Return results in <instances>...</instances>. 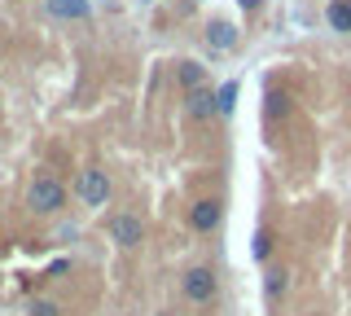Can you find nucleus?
Masks as SVG:
<instances>
[{
	"mask_svg": "<svg viewBox=\"0 0 351 316\" xmlns=\"http://www.w3.org/2000/svg\"><path fill=\"white\" fill-rule=\"evenodd\" d=\"M268 250H272V242H268V233H259V237H255V255L263 259V255H268Z\"/></svg>",
	"mask_w": 351,
	"mask_h": 316,
	"instance_id": "15",
	"label": "nucleus"
},
{
	"mask_svg": "<svg viewBox=\"0 0 351 316\" xmlns=\"http://www.w3.org/2000/svg\"><path fill=\"white\" fill-rule=\"evenodd\" d=\"M49 14L53 18H88L93 5H88V0H49Z\"/></svg>",
	"mask_w": 351,
	"mask_h": 316,
	"instance_id": "9",
	"label": "nucleus"
},
{
	"mask_svg": "<svg viewBox=\"0 0 351 316\" xmlns=\"http://www.w3.org/2000/svg\"><path fill=\"white\" fill-rule=\"evenodd\" d=\"M176 75H180L184 88H206V66H197V62H176Z\"/></svg>",
	"mask_w": 351,
	"mask_h": 316,
	"instance_id": "10",
	"label": "nucleus"
},
{
	"mask_svg": "<svg viewBox=\"0 0 351 316\" xmlns=\"http://www.w3.org/2000/svg\"><path fill=\"white\" fill-rule=\"evenodd\" d=\"M184 299L189 303H211L215 299V272L211 268H189L184 272Z\"/></svg>",
	"mask_w": 351,
	"mask_h": 316,
	"instance_id": "4",
	"label": "nucleus"
},
{
	"mask_svg": "<svg viewBox=\"0 0 351 316\" xmlns=\"http://www.w3.org/2000/svg\"><path fill=\"white\" fill-rule=\"evenodd\" d=\"M27 316H62V312H58V303H44V299H40V303H31Z\"/></svg>",
	"mask_w": 351,
	"mask_h": 316,
	"instance_id": "14",
	"label": "nucleus"
},
{
	"mask_svg": "<svg viewBox=\"0 0 351 316\" xmlns=\"http://www.w3.org/2000/svg\"><path fill=\"white\" fill-rule=\"evenodd\" d=\"M285 114H290V93L285 88L263 93V119H285Z\"/></svg>",
	"mask_w": 351,
	"mask_h": 316,
	"instance_id": "8",
	"label": "nucleus"
},
{
	"mask_svg": "<svg viewBox=\"0 0 351 316\" xmlns=\"http://www.w3.org/2000/svg\"><path fill=\"white\" fill-rule=\"evenodd\" d=\"M206 45H211L215 53H228L237 45V27L233 23H224V18H215L211 27H206Z\"/></svg>",
	"mask_w": 351,
	"mask_h": 316,
	"instance_id": "6",
	"label": "nucleus"
},
{
	"mask_svg": "<svg viewBox=\"0 0 351 316\" xmlns=\"http://www.w3.org/2000/svg\"><path fill=\"white\" fill-rule=\"evenodd\" d=\"M237 5H241V9H246V14H255V9L263 5V0H237Z\"/></svg>",
	"mask_w": 351,
	"mask_h": 316,
	"instance_id": "16",
	"label": "nucleus"
},
{
	"mask_svg": "<svg viewBox=\"0 0 351 316\" xmlns=\"http://www.w3.org/2000/svg\"><path fill=\"white\" fill-rule=\"evenodd\" d=\"M233 106H237V80H228L224 88L215 93V114H224V119H228V114H233Z\"/></svg>",
	"mask_w": 351,
	"mask_h": 316,
	"instance_id": "12",
	"label": "nucleus"
},
{
	"mask_svg": "<svg viewBox=\"0 0 351 316\" xmlns=\"http://www.w3.org/2000/svg\"><path fill=\"white\" fill-rule=\"evenodd\" d=\"M27 206L36 215L62 211V206H66V184L58 176H36V180H31V189H27Z\"/></svg>",
	"mask_w": 351,
	"mask_h": 316,
	"instance_id": "1",
	"label": "nucleus"
},
{
	"mask_svg": "<svg viewBox=\"0 0 351 316\" xmlns=\"http://www.w3.org/2000/svg\"><path fill=\"white\" fill-rule=\"evenodd\" d=\"M219 220H224V202H219V198H197V202H193L189 224L197 228V233H215Z\"/></svg>",
	"mask_w": 351,
	"mask_h": 316,
	"instance_id": "5",
	"label": "nucleus"
},
{
	"mask_svg": "<svg viewBox=\"0 0 351 316\" xmlns=\"http://www.w3.org/2000/svg\"><path fill=\"white\" fill-rule=\"evenodd\" d=\"M325 23L334 27V31H351V0H329Z\"/></svg>",
	"mask_w": 351,
	"mask_h": 316,
	"instance_id": "11",
	"label": "nucleus"
},
{
	"mask_svg": "<svg viewBox=\"0 0 351 316\" xmlns=\"http://www.w3.org/2000/svg\"><path fill=\"white\" fill-rule=\"evenodd\" d=\"M75 193H80L84 206H106L110 202V176L101 167H88V171H80V180H75Z\"/></svg>",
	"mask_w": 351,
	"mask_h": 316,
	"instance_id": "2",
	"label": "nucleus"
},
{
	"mask_svg": "<svg viewBox=\"0 0 351 316\" xmlns=\"http://www.w3.org/2000/svg\"><path fill=\"white\" fill-rule=\"evenodd\" d=\"M184 110H189L193 119H211V114H215V93H206V88H193L189 97H184Z\"/></svg>",
	"mask_w": 351,
	"mask_h": 316,
	"instance_id": "7",
	"label": "nucleus"
},
{
	"mask_svg": "<svg viewBox=\"0 0 351 316\" xmlns=\"http://www.w3.org/2000/svg\"><path fill=\"white\" fill-rule=\"evenodd\" d=\"M285 277H290L285 268H268V277H263V290H268V299H277V294L285 290Z\"/></svg>",
	"mask_w": 351,
	"mask_h": 316,
	"instance_id": "13",
	"label": "nucleus"
},
{
	"mask_svg": "<svg viewBox=\"0 0 351 316\" xmlns=\"http://www.w3.org/2000/svg\"><path fill=\"white\" fill-rule=\"evenodd\" d=\"M110 242L141 246V242H145V220H141V215H132V211H119L114 220H110Z\"/></svg>",
	"mask_w": 351,
	"mask_h": 316,
	"instance_id": "3",
	"label": "nucleus"
}]
</instances>
